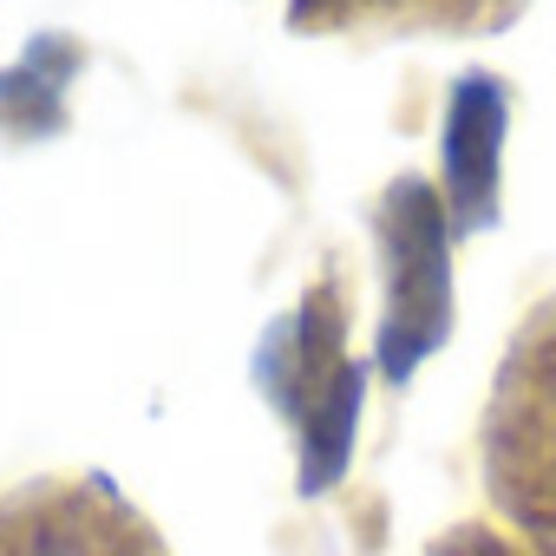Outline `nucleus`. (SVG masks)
<instances>
[{"instance_id": "1", "label": "nucleus", "mask_w": 556, "mask_h": 556, "mask_svg": "<svg viewBox=\"0 0 556 556\" xmlns=\"http://www.w3.org/2000/svg\"><path fill=\"white\" fill-rule=\"evenodd\" d=\"M380 242H387V334H380V361H387L393 380H406L419 367V354L452 321L445 223H439V197L419 177H406V184L387 190Z\"/></svg>"}, {"instance_id": "2", "label": "nucleus", "mask_w": 556, "mask_h": 556, "mask_svg": "<svg viewBox=\"0 0 556 556\" xmlns=\"http://www.w3.org/2000/svg\"><path fill=\"white\" fill-rule=\"evenodd\" d=\"M497 157H504V86L458 79L445 105V197L465 229L497 216Z\"/></svg>"}, {"instance_id": "3", "label": "nucleus", "mask_w": 556, "mask_h": 556, "mask_svg": "<svg viewBox=\"0 0 556 556\" xmlns=\"http://www.w3.org/2000/svg\"><path fill=\"white\" fill-rule=\"evenodd\" d=\"M341 8H361V0H295V21L315 27V21H328V14H341Z\"/></svg>"}]
</instances>
